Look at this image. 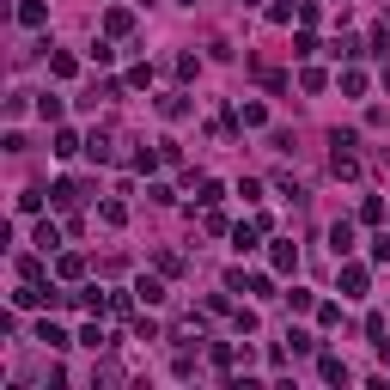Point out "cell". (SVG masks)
Returning <instances> with one entry per match:
<instances>
[{
    "instance_id": "obj_4",
    "label": "cell",
    "mask_w": 390,
    "mask_h": 390,
    "mask_svg": "<svg viewBox=\"0 0 390 390\" xmlns=\"http://www.w3.org/2000/svg\"><path fill=\"white\" fill-rule=\"evenodd\" d=\"M104 25H110V37H128V25H135V13H122V6H116V13H110Z\"/></svg>"
},
{
    "instance_id": "obj_3",
    "label": "cell",
    "mask_w": 390,
    "mask_h": 390,
    "mask_svg": "<svg viewBox=\"0 0 390 390\" xmlns=\"http://www.w3.org/2000/svg\"><path fill=\"white\" fill-rule=\"evenodd\" d=\"M317 372L330 378V384H347V366H342V360H335V354H323V366H317Z\"/></svg>"
},
{
    "instance_id": "obj_2",
    "label": "cell",
    "mask_w": 390,
    "mask_h": 390,
    "mask_svg": "<svg viewBox=\"0 0 390 390\" xmlns=\"http://www.w3.org/2000/svg\"><path fill=\"white\" fill-rule=\"evenodd\" d=\"M330 244H335V256H347V250H354V225L342 220V225H335V232H330Z\"/></svg>"
},
{
    "instance_id": "obj_7",
    "label": "cell",
    "mask_w": 390,
    "mask_h": 390,
    "mask_svg": "<svg viewBox=\"0 0 390 390\" xmlns=\"http://www.w3.org/2000/svg\"><path fill=\"white\" fill-rule=\"evenodd\" d=\"M372 256H378V262H390V232H378V238H372Z\"/></svg>"
},
{
    "instance_id": "obj_1",
    "label": "cell",
    "mask_w": 390,
    "mask_h": 390,
    "mask_svg": "<svg viewBox=\"0 0 390 390\" xmlns=\"http://www.w3.org/2000/svg\"><path fill=\"white\" fill-rule=\"evenodd\" d=\"M86 152L98 159V165H110V159H116V140H110V135H91V140H86Z\"/></svg>"
},
{
    "instance_id": "obj_6",
    "label": "cell",
    "mask_w": 390,
    "mask_h": 390,
    "mask_svg": "<svg viewBox=\"0 0 390 390\" xmlns=\"http://www.w3.org/2000/svg\"><path fill=\"white\" fill-rule=\"evenodd\" d=\"M37 342H43V347H67V335H61L55 323H43V330H37Z\"/></svg>"
},
{
    "instance_id": "obj_5",
    "label": "cell",
    "mask_w": 390,
    "mask_h": 390,
    "mask_svg": "<svg viewBox=\"0 0 390 390\" xmlns=\"http://www.w3.org/2000/svg\"><path fill=\"white\" fill-rule=\"evenodd\" d=\"M342 286L347 293H366V269H342Z\"/></svg>"
}]
</instances>
